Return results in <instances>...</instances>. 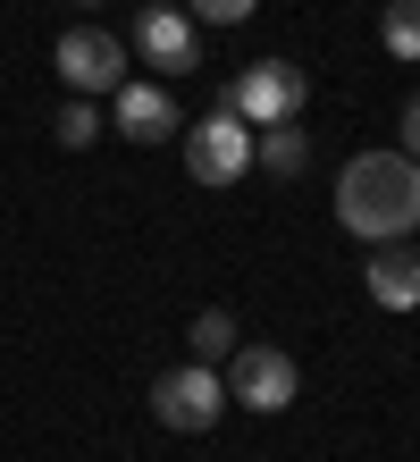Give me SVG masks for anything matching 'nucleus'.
Wrapping results in <instances>:
<instances>
[{"label":"nucleus","instance_id":"nucleus-6","mask_svg":"<svg viewBox=\"0 0 420 462\" xmlns=\"http://www.w3.org/2000/svg\"><path fill=\"white\" fill-rule=\"evenodd\" d=\"M185 169L193 185H236L252 169V126L236 110H210L202 126H185Z\"/></svg>","mask_w":420,"mask_h":462},{"label":"nucleus","instance_id":"nucleus-14","mask_svg":"<svg viewBox=\"0 0 420 462\" xmlns=\"http://www.w3.org/2000/svg\"><path fill=\"white\" fill-rule=\"evenodd\" d=\"M261 0H185V17H202V25H244Z\"/></svg>","mask_w":420,"mask_h":462},{"label":"nucleus","instance_id":"nucleus-4","mask_svg":"<svg viewBox=\"0 0 420 462\" xmlns=\"http://www.w3.org/2000/svg\"><path fill=\"white\" fill-rule=\"evenodd\" d=\"M51 68L68 76V93H84V101H101V93H118L126 85V42L118 34H101V25H68L60 42H51Z\"/></svg>","mask_w":420,"mask_h":462},{"label":"nucleus","instance_id":"nucleus-15","mask_svg":"<svg viewBox=\"0 0 420 462\" xmlns=\"http://www.w3.org/2000/svg\"><path fill=\"white\" fill-rule=\"evenodd\" d=\"M404 152H412V160H420V93H412V101H404Z\"/></svg>","mask_w":420,"mask_h":462},{"label":"nucleus","instance_id":"nucleus-1","mask_svg":"<svg viewBox=\"0 0 420 462\" xmlns=\"http://www.w3.org/2000/svg\"><path fill=\"white\" fill-rule=\"evenodd\" d=\"M336 219L361 244H396L420 227V160L412 152H353L336 169Z\"/></svg>","mask_w":420,"mask_h":462},{"label":"nucleus","instance_id":"nucleus-8","mask_svg":"<svg viewBox=\"0 0 420 462\" xmlns=\"http://www.w3.org/2000/svg\"><path fill=\"white\" fill-rule=\"evenodd\" d=\"M109 118H118L126 143H168V134H177V93H168L160 76H126V85L109 93Z\"/></svg>","mask_w":420,"mask_h":462},{"label":"nucleus","instance_id":"nucleus-12","mask_svg":"<svg viewBox=\"0 0 420 462\" xmlns=\"http://www.w3.org/2000/svg\"><path fill=\"white\" fill-rule=\"evenodd\" d=\"M185 345H193V362H228V353H236L244 337H236V319H228V311L210 303L202 319H193V337H185Z\"/></svg>","mask_w":420,"mask_h":462},{"label":"nucleus","instance_id":"nucleus-11","mask_svg":"<svg viewBox=\"0 0 420 462\" xmlns=\"http://www.w3.org/2000/svg\"><path fill=\"white\" fill-rule=\"evenodd\" d=\"M378 42H387V60L420 68V0H387V17H378Z\"/></svg>","mask_w":420,"mask_h":462},{"label":"nucleus","instance_id":"nucleus-10","mask_svg":"<svg viewBox=\"0 0 420 462\" xmlns=\"http://www.w3.org/2000/svg\"><path fill=\"white\" fill-rule=\"evenodd\" d=\"M252 160H261L269 177H303V169H312V134H303L294 118H277V126L252 134Z\"/></svg>","mask_w":420,"mask_h":462},{"label":"nucleus","instance_id":"nucleus-2","mask_svg":"<svg viewBox=\"0 0 420 462\" xmlns=\"http://www.w3.org/2000/svg\"><path fill=\"white\" fill-rule=\"evenodd\" d=\"M228 412V378H219L210 362H177L152 378V420L160 429H185V438H202V429Z\"/></svg>","mask_w":420,"mask_h":462},{"label":"nucleus","instance_id":"nucleus-7","mask_svg":"<svg viewBox=\"0 0 420 462\" xmlns=\"http://www.w3.org/2000/svg\"><path fill=\"white\" fill-rule=\"evenodd\" d=\"M135 51H144L152 76H193L202 68V34H193L185 9H144L135 17Z\"/></svg>","mask_w":420,"mask_h":462},{"label":"nucleus","instance_id":"nucleus-3","mask_svg":"<svg viewBox=\"0 0 420 462\" xmlns=\"http://www.w3.org/2000/svg\"><path fill=\"white\" fill-rule=\"evenodd\" d=\"M303 101H312V76L294 60H252L236 85H228V110L244 126H277V118H303Z\"/></svg>","mask_w":420,"mask_h":462},{"label":"nucleus","instance_id":"nucleus-16","mask_svg":"<svg viewBox=\"0 0 420 462\" xmlns=\"http://www.w3.org/2000/svg\"><path fill=\"white\" fill-rule=\"evenodd\" d=\"M76 9H101V0H76Z\"/></svg>","mask_w":420,"mask_h":462},{"label":"nucleus","instance_id":"nucleus-5","mask_svg":"<svg viewBox=\"0 0 420 462\" xmlns=\"http://www.w3.org/2000/svg\"><path fill=\"white\" fill-rule=\"evenodd\" d=\"M294 387H303L294 353H277V345H236L228 353V403H244V412H286Z\"/></svg>","mask_w":420,"mask_h":462},{"label":"nucleus","instance_id":"nucleus-9","mask_svg":"<svg viewBox=\"0 0 420 462\" xmlns=\"http://www.w3.org/2000/svg\"><path fill=\"white\" fill-rule=\"evenodd\" d=\"M361 286H370V303L378 311H412L420 303V244H378L370 253V269H361Z\"/></svg>","mask_w":420,"mask_h":462},{"label":"nucleus","instance_id":"nucleus-13","mask_svg":"<svg viewBox=\"0 0 420 462\" xmlns=\"http://www.w3.org/2000/svg\"><path fill=\"white\" fill-rule=\"evenodd\" d=\"M51 134H60V152H93V143H101V110L76 93L68 110H60V126H51Z\"/></svg>","mask_w":420,"mask_h":462}]
</instances>
